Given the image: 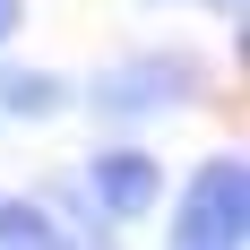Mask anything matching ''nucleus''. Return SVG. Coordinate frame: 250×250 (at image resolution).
<instances>
[{
	"label": "nucleus",
	"instance_id": "423d86ee",
	"mask_svg": "<svg viewBox=\"0 0 250 250\" xmlns=\"http://www.w3.org/2000/svg\"><path fill=\"white\" fill-rule=\"evenodd\" d=\"M18 18H26L18 0H0V43H9V35H18Z\"/></svg>",
	"mask_w": 250,
	"mask_h": 250
},
{
	"label": "nucleus",
	"instance_id": "0eeeda50",
	"mask_svg": "<svg viewBox=\"0 0 250 250\" xmlns=\"http://www.w3.org/2000/svg\"><path fill=\"white\" fill-rule=\"evenodd\" d=\"M216 9H233V0H216Z\"/></svg>",
	"mask_w": 250,
	"mask_h": 250
},
{
	"label": "nucleus",
	"instance_id": "7ed1b4c3",
	"mask_svg": "<svg viewBox=\"0 0 250 250\" xmlns=\"http://www.w3.org/2000/svg\"><path fill=\"white\" fill-rule=\"evenodd\" d=\"M86 181L104 190V216H138V207H155V190H164V173H155L147 147H104L95 164H86Z\"/></svg>",
	"mask_w": 250,
	"mask_h": 250
},
{
	"label": "nucleus",
	"instance_id": "39448f33",
	"mask_svg": "<svg viewBox=\"0 0 250 250\" xmlns=\"http://www.w3.org/2000/svg\"><path fill=\"white\" fill-rule=\"evenodd\" d=\"M0 242H61V225L26 199H0Z\"/></svg>",
	"mask_w": 250,
	"mask_h": 250
},
{
	"label": "nucleus",
	"instance_id": "f03ea898",
	"mask_svg": "<svg viewBox=\"0 0 250 250\" xmlns=\"http://www.w3.org/2000/svg\"><path fill=\"white\" fill-rule=\"evenodd\" d=\"M199 95V61H181V52H147V61H129V69H104L95 78V112H164V104H190Z\"/></svg>",
	"mask_w": 250,
	"mask_h": 250
},
{
	"label": "nucleus",
	"instance_id": "f257e3e1",
	"mask_svg": "<svg viewBox=\"0 0 250 250\" xmlns=\"http://www.w3.org/2000/svg\"><path fill=\"white\" fill-rule=\"evenodd\" d=\"M173 242L181 250H242L250 242V164L242 155H207L190 173V199L173 216Z\"/></svg>",
	"mask_w": 250,
	"mask_h": 250
},
{
	"label": "nucleus",
	"instance_id": "20e7f679",
	"mask_svg": "<svg viewBox=\"0 0 250 250\" xmlns=\"http://www.w3.org/2000/svg\"><path fill=\"white\" fill-rule=\"evenodd\" d=\"M0 104L9 112H52V104H69L61 78H0Z\"/></svg>",
	"mask_w": 250,
	"mask_h": 250
}]
</instances>
